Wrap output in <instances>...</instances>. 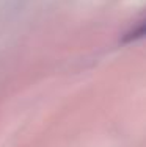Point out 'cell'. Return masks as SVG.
Returning <instances> with one entry per match:
<instances>
[{"instance_id": "1", "label": "cell", "mask_w": 146, "mask_h": 147, "mask_svg": "<svg viewBox=\"0 0 146 147\" xmlns=\"http://www.w3.org/2000/svg\"><path fill=\"white\" fill-rule=\"evenodd\" d=\"M146 38V19L140 20L134 25V28H130L126 34L123 36V44H129V42H137V41Z\"/></svg>"}]
</instances>
